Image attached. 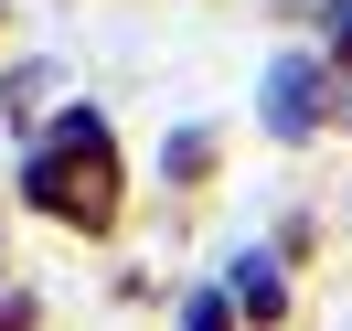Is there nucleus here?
Instances as JSON below:
<instances>
[{
  "label": "nucleus",
  "instance_id": "f257e3e1",
  "mask_svg": "<svg viewBox=\"0 0 352 331\" xmlns=\"http://www.w3.org/2000/svg\"><path fill=\"white\" fill-rule=\"evenodd\" d=\"M22 193L43 203V214H75V224H107V214H118V171H107V150H65V139L22 171Z\"/></svg>",
  "mask_w": 352,
  "mask_h": 331
},
{
  "label": "nucleus",
  "instance_id": "f03ea898",
  "mask_svg": "<svg viewBox=\"0 0 352 331\" xmlns=\"http://www.w3.org/2000/svg\"><path fill=\"white\" fill-rule=\"evenodd\" d=\"M309 118H320V65H309V54H288V65L267 75V129H278V139H299Z\"/></svg>",
  "mask_w": 352,
  "mask_h": 331
},
{
  "label": "nucleus",
  "instance_id": "7ed1b4c3",
  "mask_svg": "<svg viewBox=\"0 0 352 331\" xmlns=\"http://www.w3.org/2000/svg\"><path fill=\"white\" fill-rule=\"evenodd\" d=\"M235 299L256 310V321H278V299H288V288H278V267H267V257H245V267H235Z\"/></svg>",
  "mask_w": 352,
  "mask_h": 331
},
{
  "label": "nucleus",
  "instance_id": "20e7f679",
  "mask_svg": "<svg viewBox=\"0 0 352 331\" xmlns=\"http://www.w3.org/2000/svg\"><path fill=\"white\" fill-rule=\"evenodd\" d=\"M54 139H65V150H96V139H107V118H96V107H65V118H54Z\"/></svg>",
  "mask_w": 352,
  "mask_h": 331
},
{
  "label": "nucleus",
  "instance_id": "39448f33",
  "mask_svg": "<svg viewBox=\"0 0 352 331\" xmlns=\"http://www.w3.org/2000/svg\"><path fill=\"white\" fill-rule=\"evenodd\" d=\"M224 321H235L224 299H192V310H182V331H224Z\"/></svg>",
  "mask_w": 352,
  "mask_h": 331
},
{
  "label": "nucleus",
  "instance_id": "423d86ee",
  "mask_svg": "<svg viewBox=\"0 0 352 331\" xmlns=\"http://www.w3.org/2000/svg\"><path fill=\"white\" fill-rule=\"evenodd\" d=\"M342 65H352V11H342Z\"/></svg>",
  "mask_w": 352,
  "mask_h": 331
}]
</instances>
